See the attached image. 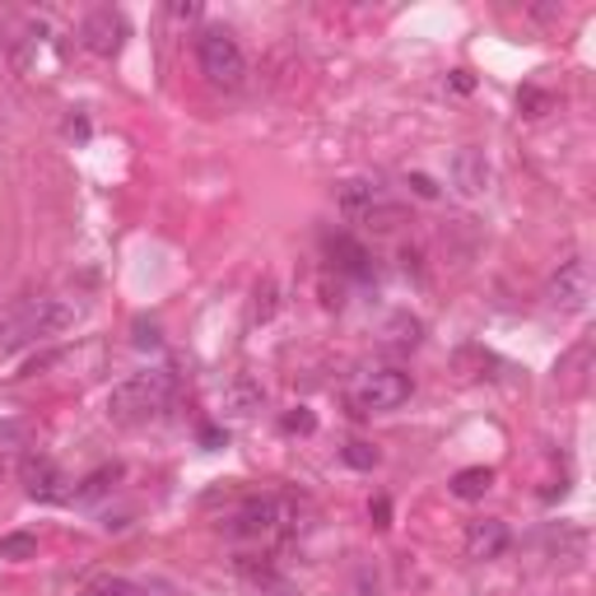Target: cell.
<instances>
[{"mask_svg":"<svg viewBox=\"0 0 596 596\" xmlns=\"http://www.w3.org/2000/svg\"><path fill=\"white\" fill-rule=\"evenodd\" d=\"M168 401H172V373L168 368L136 373V378L113 387V396H107V415H113L117 425H145V419H154Z\"/></svg>","mask_w":596,"mask_h":596,"instance_id":"cell-2","label":"cell"},{"mask_svg":"<svg viewBox=\"0 0 596 596\" xmlns=\"http://www.w3.org/2000/svg\"><path fill=\"white\" fill-rule=\"evenodd\" d=\"M172 19H201V6H172Z\"/></svg>","mask_w":596,"mask_h":596,"instance_id":"cell-24","label":"cell"},{"mask_svg":"<svg viewBox=\"0 0 596 596\" xmlns=\"http://www.w3.org/2000/svg\"><path fill=\"white\" fill-rule=\"evenodd\" d=\"M284 522H290V503H284V499H252L233 517L229 532L233 536H271L275 526H284Z\"/></svg>","mask_w":596,"mask_h":596,"instance_id":"cell-8","label":"cell"},{"mask_svg":"<svg viewBox=\"0 0 596 596\" xmlns=\"http://www.w3.org/2000/svg\"><path fill=\"white\" fill-rule=\"evenodd\" d=\"M257 596H299V587L290 578H280L275 568H261L257 573Z\"/></svg>","mask_w":596,"mask_h":596,"instance_id":"cell-16","label":"cell"},{"mask_svg":"<svg viewBox=\"0 0 596 596\" xmlns=\"http://www.w3.org/2000/svg\"><path fill=\"white\" fill-rule=\"evenodd\" d=\"M0 471H6V467H0Z\"/></svg>","mask_w":596,"mask_h":596,"instance_id":"cell-25","label":"cell"},{"mask_svg":"<svg viewBox=\"0 0 596 596\" xmlns=\"http://www.w3.org/2000/svg\"><path fill=\"white\" fill-rule=\"evenodd\" d=\"M345 461H349V467H378V448H373V443H349L345 448Z\"/></svg>","mask_w":596,"mask_h":596,"instance_id":"cell-18","label":"cell"},{"mask_svg":"<svg viewBox=\"0 0 596 596\" xmlns=\"http://www.w3.org/2000/svg\"><path fill=\"white\" fill-rule=\"evenodd\" d=\"M33 555H38V536H29V532L0 536V560H33Z\"/></svg>","mask_w":596,"mask_h":596,"instance_id":"cell-15","label":"cell"},{"mask_svg":"<svg viewBox=\"0 0 596 596\" xmlns=\"http://www.w3.org/2000/svg\"><path fill=\"white\" fill-rule=\"evenodd\" d=\"M406 187L419 196V201H438V187H433V178H425V172H410Z\"/></svg>","mask_w":596,"mask_h":596,"instance_id":"cell-20","label":"cell"},{"mask_svg":"<svg viewBox=\"0 0 596 596\" xmlns=\"http://www.w3.org/2000/svg\"><path fill=\"white\" fill-rule=\"evenodd\" d=\"M261 401H266V391H261V383L252 378V373H238V378L229 383V391H224V406H229L233 415L261 410Z\"/></svg>","mask_w":596,"mask_h":596,"instance_id":"cell-13","label":"cell"},{"mask_svg":"<svg viewBox=\"0 0 596 596\" xmlns=\"http://www.w3.org/2000/svg\"><path fill=\"white\" fill-rule=\"evenodd\" d=\"M336 206L345 219H368V224H383L387 229V219H396V206L387 201V191L378 182H368V178H349L336 187Z\"/></svg>","mask_w":596,"mask_h":596,"instance_id":"cell-6","label":"cell"},{"mask_svg":"<svg viewBox=\"0 0 596 596\" xmlns=\"http://www.w3.org/2000/svg\"><path fill=\"white\" fill-rule=\"evenodd\" d=\"M126 14L122 10H90L80 19V42H84V52H94V56H117L122 52V42H126Z\"/></svg>","mask_w":596,"mask_h":596,"instance_id":"cell-7","label":"cell"},{"mask_svg":"<svg viewBox=\"0 0 596 596\" xmlns=\"http://www.w3.org/2000/svg\"><path fill=\"white\" fill-rule=\"evenodd\" d=\"M545 303L555 307L560 317H578V313H587V303H592V271H587V261H583V257H568L564 266L550 275V284H545Z\"/></svg>","mask_w":596,"mask_h":596,"instance_id":"cell-5","label":"cell"},{"mask_svg":"<svg viewBox=\"0 0 596 596\" xmlns=\"http://www.w3.org/2000/svg\"><path fill=\"white\" fill-rule=\"evenodd\" d=\"M24 490L38 503H61L65 499V475L52 467L48 457H29L24 461Z\"/></svg>","mask_w":596,"mask_h":596,"instance_id":"cell-11","label":"cell"},{"mask_svg":"<svg viewBox=\"0 0 596 596\" xmlns=\"http://www.w3.org/2000/svg\"><path fill=\"white\" fill-rule=\"evenodd\" d=\"M494 490V471L490 467H467V471H457L452 475V494L457 499H484V494H490Z\"/></svg>","mask_w":596,"mask_h":596,"instance_id":"cell-14","label":"cell"},{"mask_svg":"<svg viewBox=\"0 0 596 596\" xmlns=\"http://www.w3.org/2000/svg\"><path fill=\"white\" fill-rule=\"evenodd\" d=\"M196 65H201V75L215 90L233 94L248 84V56H242L238 38L229 29H201V38H196Z\"/></svg>","mask_w":596,"mask_h":596,"instance_id":"cell-3","label":"cell"},{"mask_svg":"<svg viewBox=\"0 0 596 596\" xmlns=\"http://www.w3.org/2000/svg\"><path fill=\"white\" fill-rule=\"evenodd\" d=\"M24 438V425H0V443H19Z\"/></svg>","mask_w":596,"mask_h":596,"instance_id":"cell-23","label":"cell"},{"mask_svg":"<svg viewBox=\"0 0 596 596\" xmlns=\"http://www.w3.org/2000/svg\"><path fill=\"white\" fill-rule=\"evenodd\" d=\"M130 596H178V587L164 583V578H149V583H136V587H130Z\"/></svg>","mask_w":596,"mask_h":596,"instance_id":"cell-21","label":"cell"},{"mask_svg":"<svg viewBox=\"0 0 596 596\" xmlns=\"http://www.w3.org/2000/svg\"><path fill=\"white\" fill-rule=\"evenodd\" d=\"M508 522H499V517H484V522H471L467 526V560H499L503 550H508Z\"/></svg>","mask_w":596,"mask_h":596,"instance_id":"cell-10","label":"cell"},{"mask_svg":"<svg viewBox=\"0 0 596 596\" xmlns=\"http://www.w3.org/2000/svg\"><path fill=\"white\" fill-rule=\"evenodd\" d=\"M75 322H80V303H71V299H61V294L29 299V303L10 307V313H0V355H10L19 345H33V341H52Z\"/></svg>","mask_w":596,"mask_h":596,"instance_id":"cell-1","label":"cell"},{"mask_svg":"<svg viewBox=\"0 0 596 596\" xmlns=\"http://www.w3.org/2000/svg\"><path fill=\"white\" fill-rule=\"evenodd\" d=\"M130 587L136 583H126V578H98V583H90L84 596H130Z\"/></svg>","mask_w":596,"mask_h":596,"instance_id":"cell-19","label":"cell"},{"mask_svg":"<svg viewBox=\"0 0 596 596\" xmlns=\"http://www.w3.org/2000/svg\"><path fill=\"white\" fill-rule=\"evenodd\" d=\"M410 373L401 368H368L359 373L355 383H349V406H355V415H383V410H396V406H406L410 401Z\"/></svg>","mask_w":596,"mask_h":596,"instance_id":"cell-4","label":"cell"},{"mask_svg":"<svg viewBox=\"0 0 596 596\" xmlns=\"http://www.w3.org/2000/svg\"><path fill=\"white\" fill-rule=\"evenodd\" d=\"M271 313H275V280H261L257 303H252V322H271Z\"/></svg>","mask_w":596,"mask_h":596,"instance_id":"cell-17","label":"cell"},{"mask_svg":"<svg viewBox=\"0 0 596 596\" xmlns=\"http://www.w3.org/2000/svg\"><path fill=\"white\" fill-rule=\"evenodd\" d=\"M331 261H336L345 275H355V280L373 275V261H368V252H364V242H355L349 233H336V238H331Z\"/></svg>","mask_w":596,"mask_h":596,"instance_id":"cell-12","label":"cell"},{"mask_svg":"<svg viewBox=\"0 0 596 596\" xmlns=\"http://www.w3.org/2000/svg\"><path fill=\"white\" fill-rule=\"evenodd\" d=\"M284 429H299V433H313V415H307V410H299V415H290V419H284Z\"/></svg>","mask_w":596,"mask_h":596,"instance_id":"cell-22","label":"cell"},{"mask_svg":"<svg viewBox=\"0 0 596 596\" xmlns=\"http://www.w3.org/2000/svg\"><path fill=\"white\" fill-rule=\"evenodd\" d=\"M448 178L467 201H475V196L490 191V159H484L480 149H457L448 164Z\"/></svg>","mask_w":596,"mask_h":596,"instance_id":"cell-9","label":"cell"}]
</instances>
